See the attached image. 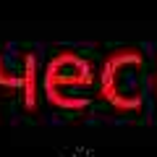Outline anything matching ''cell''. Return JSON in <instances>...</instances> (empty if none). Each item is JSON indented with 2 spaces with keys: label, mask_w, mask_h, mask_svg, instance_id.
<instances>
[{
  "label": "cell",
  "mask_w": 157,
  "mask_h": 157,
  "mask_svg": "<svg viewBox=\"0 0 157 157\" xmlns=\"http://www.w3.org/2000/svg\"><path fill=\"white\" fill-rule=\"evenodd\" d=\"M94 66L89 58L73 50H60L50 58L42 76V92L52 107L60 110H86L94 89Z\"/></svg>",
  "instance_id": "1"
},
{
  "label": "cell",
  "mask_w": 157,
  "mask_h": 157,
  "mask_svg": "<svg viewBox=\"0 0 157 157\" xmlns=\"http://www.w3.org/2000/svg\"><path fill=\"white\" fill-rule=\"evenodd\" d=\"M141 66L144 58L134 47H121L110 52L97 71V97L123 115L139 113L144 107V94L139 86Z\"/></svg>",
  "instance_id": "2"
},
{
  "label": "cell",
  "mask_w": 157,
  "mask_h": 157,
  "mask_svg": "<svg viewBox=\"0 0 157 157\" xmlns=\"http://www.w3.org/2000/svg\"><path fill=\"white\" fill-rule=\"evenodd\" d=\"M0 86L8 92H24V58H13L0 52Z\"/></svg>",
  "instance_id": "3"
},
{
  "label": "cell",
  "mask_w": 157,
  "mask_h": 157,
  "mask_svg": "<svg viewBox=\"0 0 157 157\" xmlns=\"http://www.w3.org/2000/svg\"><path fill=\"white\" fill-rule=\"evenodd\" d=\"M24 107L26 110H37V58L34 52L24 55Z\"/></svg>",
  "instance_id": "4"
}]
</instances>
